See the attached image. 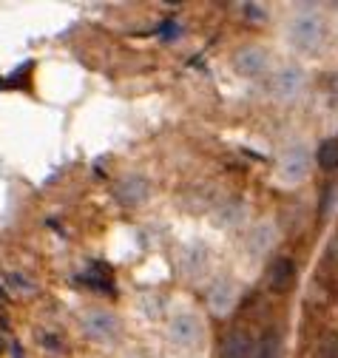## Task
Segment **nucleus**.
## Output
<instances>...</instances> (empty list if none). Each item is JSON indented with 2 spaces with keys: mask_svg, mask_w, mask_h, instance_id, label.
<instances>
[{
  "mask_svg": "<svg viewBox=\"0 0 338 358\" xmlns=\"http://www.w3.org/2000/svg\"><path fill=\"white\" fill-rule=\"evenodd\" d=\"M287 43H290V49L293 52H299V55H318L324 49V43H327V20L318 9H299V12H293V17L287 20Z\"/></svg>",
  "mask_w": 338,
  "mask_h": 358,
  "instance_id": "f257e3e1",
  "label": "nucleus"
},
{
  "mask_svg": "<svg viewBox=\"0 0 338 358\" xmlns=\"http://www.w3.org/2000/svg\"><path fill=\"white\" fill-rule=\"evenodd\" d=\"M205 336H207V330H205L202 316L193 310H185V307L171 313V319H168V324H165L168 344H171L174 350H182V352L199 350L205 344Z\"/></svg>",
  "mask_w": 338,
  "mask_h": 358,
  "instance_id": "f03ea898",
  "label": "nucleus"
},
{
  "mask_svg": "<svg viewBox=\"0 0 338 358\" xmlns=\"http://www.w3.org/2000/svg\"><path fill=\"white\" fill-rule=\"evenodd\" d=\"M310 168H313V159H310L307 145L304 143H290L276 159V179L287 188H295L310 176Z\"/></svg>",
  "mask_w": 338,
  "mask_h": 358,
  "instance_id": "7ed1b4c3",
  "label": "nucleus"
},
{
  "mask_svg": "<svg viewBox=\"0 0 338 358\" xmlns=\"http://www.w3.org/2000/svg\"><path fill=\"white\" fill-rule=\"evenodd\" d=\"M80 327H82V333H86V338H91L97 344H111L122 333L119 316H114V313L105 310V307H89L80 316Z\"/></svg>",
  "mask_w": 338,
  "mask_h": 358,
  "instance_id": "20e7f679",
  "label": "nucleus"
},
{
  "mask_svg": "<svg viewBox=\"0 0 338 358\" xmlns=\"http://www.w3.org/2000/svg\"><path fill=\"white\" fill-rule=\"evenodd\" d=\"M304 85H307V74L302 66L287 63L281 69H276L273 80H270V92L279 103H295L304 94Z\"/></svg>",
  "mask_w": 338,
  "mask_h": 358,
  "instance_id": "39448f33",
  "label": "nucleus"
},
{
  "mask_svg": "<svg viewBox=\"0 0 338 358\" xmlns=\"http://www.w3.org/2000/svg\"><path fill=\"white\" fill-rule=\"evenodd\" d=\"M233 69L239 77H265L270 71V55L267 49L262 46H242L236 55H233Z\"/></svg>",
  "mask_w": 338,
  "mask_h": 358,
  "instance_id": "423d86ee",
  "label": "nucleus"
},
{
  "mask_svg": "<svg viewBox=\"0 0 338 358\" xmlns=\"http://www.w3.org/2000/svg\"><path fill=\"white\" fill-rule=\"evenodd\" d=\"M236 301H239V287H236V282L230 276H219V279L210 282V287H207V307H210L214 316H219V319L228 316V313L236 307Z\"/></svg>",
  "mask_w": 338,
  "mask_h": 358,
  "instance_id": "0eeeda50",
  "label": "nucleus"
},
{
  "mask_svg": "<svg viewBox=\"0 0 338 358\" xmlns=\"http://www.w3.org/2000/svg\"><path fill=\"white\" fill-rule=\"evenodd\" d=\"M253 350H256V341L247 330H230L216 350V358H253Z\"/></svg>",
  "mask_w": 338,
  "mask_h": 358,
  "instance_id": "6e6552de",
  "label": "nucleus"
},
{
  "mask_svg": "<svg viewBox=\"0 0 338 358\" xmlns=\"http://www.w3.org/2000/svg\"><path fill=\"white\" fill-rule=\"evenodd\" d=\"M295 285V262L287 256H276L267 267V287L273 293H287Z\"/></svg>",
  "mask_w": 338,
  "mask_h": 358,
  "instance_id": "1a4fd4ad",
  "label": "nucleus"
},
{
  "mask_svg": "<svg viewBox=\"0 0 338 358\" xmlns=\"http://www.w3.org/2000/svg\"><path fill=\"white\" fill-rule=\"evenodd\" d=\"M117 199H119L122 205H128V208L145 202V199H148V182H145L142 176H137V173L125 176L122 182L117 185Z\"/></svg>",
  "mask_w": 338,
  "mask_h": 358,
  "instance_id": "9d476101",
  "label": "nucleus"
},
{
  "mask_svg": "<svg viewBox=\"0 0 338 358\" xmlns=\"http://www.w3.org/2000/svg\"><path fill=\"white\" fill-rule=\"evenodd\" d=\"M37 344L52 355H66V336L57 327H40L37 330Z\"/></svg>",
  "mask_w": 338,
  "mask_h": 358,
  "instance_id": "9b49d317",
  "label": "nucleus"
},
{
  "mask_svg": "<svg viewBox=\"0 0 338 358\" xmlns=\"http://www.w3.org/2000/svg\"><path fill=\"white\" fill-rule=\"evenodd\" d=\"M316 162H318V168L327 171V173L338 171V137H330V140H324V143L318 145Z\"/></svg>",
  "mask_w": 338,
  "mask_h": 358,
  "instance_id": "f8f14e48",
  "label": "nucleus"
},
{
  "mask_svg": "<svg viewBox=\"0 0 338 358\" xmlns=\"http://www.w3.org/2000/svg\"><path fill=\"white\" fill-rule=\"evenodd\" d=\"M270 245H273V225L262 222V225L253 231V236H250V250L253 253H265Z\"/></svg>",
  "mask_w": 338,
  "mask_h": 358,
  "instance_id": "ddd939ff",
  "label": "nucleus"
},
{
  "mask_svg": "<svg viewBox=\"0 0 338 358\" xmlns=\"http://www.w3.org/2000/svg\"><path fill=\"white\" fill-rule=\"evenodd\" d=\"M279 336L276 333H267L259 344H256V350H253V358H279Z\"/></svg>",
  "mask_w": 338,
  "mask_h": 358,
  "instance_id": "4468645a",
  "label": "nucleus"
},
{
  "mask_svg": "<svg viewBox=\"0 0 338 358\" xmlns=\"http://www.w3.org/2000/svg\"><path fill=\"white\" fill-rule=\"evenodd\" d=\"M318 358H338V336H327L318 347Z\"/></svg>",
  "mask_w": 338,
  "mask_h": 358,
  "instance_id": "2eb2a0df",
  "label": "nucleus"
},
{
  "mask_svg": "<svg viewBox=\"0 0 338 358\" xmlns=\"http://www.w3.org/2000/svg\"><path fill=\"white\" fill-rule=\"evenodd\" d=\"M330 253L338 259V236H335V242H332V248H330Z\"/></svg>",
  "mask_w": 338,
  "mask_h": 358,
  "instance_id": "dca6fc26",
  "label": "nucleus"
},
{
  "mask_svg": "<svg viewBox=\"0 0 338 358\" xmlns=\"http://www.w3.org/2000/svg\"><path fill=\"white\" fill-rule=\"evenodd\" d=\"M131 358H151L148 352H137V355H131Z\"/></svg>",
  "mask_w": 338,
  "mask_h": 358,
  "instance_id": "f3484780",
  "label": "nucleus"
}]
</instances>
